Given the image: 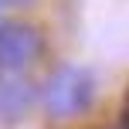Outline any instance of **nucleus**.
Here are the masks:
<instances>
[{
  "label": "nucleus",
  "mask_w": 129,
  "mask_h": 129,
  "mask_svg": "<svg viewBox=\"0 0 129 129\" xmlns=\"http://www.w3.org/2000/svg\"><path fill=\"white\" fill-rule=\"evenodd\" d=\"M116 129H129V116H126V119H122V126H116Z\"/></svg>",
  "instance_id": "39448f33"
},
{
  "label": "nucleus",
  "mask_w": 129,
  "mask_h": 129,
  "mask_svg": "<svg viewBox=\"0 0 129 129\" xmlns=\"http://www.w3.org/2000/svg\"><path fill=\"white\" fill-rule=\"evenodd\" d=\"M34 85L20 78V71H4L0 78V122L4 126H14L31 112L34 105Z\"/></svg>",
  "instance_id": "7ed1b4c3"
},
{
  "label": "nucleus",
  "mask_w": 129,
  "mask_h": 129,
  "mask_svg": "<svg viewBox=\"0 0 129 129\" xmlns=\"http://www.w3.org/2000/svg\"><path fill=\"white\" fill-rule=\"evenodd\" d=\"M44 51V41L27 24H0V71H24Z\"/></svg>",
  "instance_id": "f03ea898"
},
{
  "label": "nucleus",
  "mask_w": 129,
  "mask_h": 129,
  "mask_svg": "<svg viewBox=\"0 0 129 129\" xmlns=\"http://www.w3.org/2000/svg\"><path fill=\"white\" fill-rule=\"evenodd\" d=\"M95 99V75L82 64H61L41 88V102L44 112L54 119H68L85 112Z\"/></svg>",
  "instance_id": "f257e3e1"
},
{
  "label": "nucleus",
  "mask_w": 129,
  "mask_h": 129,
  "mask_svg": "<svg viewBox=\"0 0 129 129\" xmlns=\"http://www.w3.org/2000/svg\"><path fill=\"white\" fill-rule=\"evenodd\" d=\"M24 4H31V0H0V7H24Z\"/></svg>",
  "instance_id": "20e7f679"
}]
</instances>
